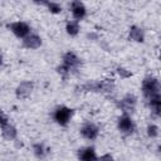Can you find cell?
Wrapping results in <instances>:
<instances>
[{"instance_id": "20", "label": "cell", "mask_w": 161, "mask_h": 161, "mask_svg": "<svg viewBox=\"0 0 161 161\" xmlns=\"http://www.w3.org/2000/svg\"><path fill=\"white\" fill-rule=\"evenodd\" d=\"M118 73L119 74H123V77H127V75H130V73H125V69H118Z\"/></svg>"}, {"instance_id": "21", "label": "cell", "mask_w": 161, "mask_h": 161, "mask_svg": "<svg viewBox=\"0 0 161 161\" xmlns=\"http://www.w3.org/2000/svg\"><path fill=\"white\" fill-rule=\"evenodd\" d=\"M1 63H3V58H1V55H0V65H1Z\"/></svg>"}, {"instance_id": "16", "label": "cell", "mask_w": 161, "mask_h": 161, "mask_svg": "<svg viewBox=\"0 0 161 161\" xmlns=\"http://www.w3.org/2000/svg\"><path fill=\"white\" fill-rule=\"evenodd\" d=\"M48 6H49V9H50V10L53 11V13H59V11L62 10V8H60V6L58 5V4H54V3H52V4H49Z\"/></svg>"}, {"instance_id": "5", "label": "cell", "mask_w": 161, "mask_h": 161, "mask_svg": "<svg viewBox=\"0 0 161 161\" xmlns=\"http://www.w3.org/2000/svg\"><path fill=\"white\" fill-rule=\"evenodd\" d=\"M119 128L123 131V132H131L132 130H133V123H132V119L130 118V117H127V116H125V117H122L121 119H119Z\"/></svg>"}, {"instance_id": "14", "label": "cell", "mask_w": 161, "mask_h": 161, "mask_svg": "<svg viewBox=\"0 0 161 161\" xmlns=\"http://www.w3.org/2000/svg\"><path fill=\"white\" fill-rule=\"evenodd\" d=\"M67 30H68V33H69L70 35H75V34L78 33V30H79V26H78L77 23L70 21V23L67 25Z\"/></svg>"}, {"instance_id": "13", "label": "cell", "mask_w": 161, "mask_h": 161, "mask_svg": "<svg viewBox=\"0 0 161 161\" xmlns=\"http://www.w3.org/2000/svg\"><path fill=\"white\" fill-rule=\"evenodd\" d=\"M130 38H131L132 40H136V42H142L143 36H142V31H141V29L133 26V28L131 29V31H130Z\"/></svg>"}, {"instance_id": "19", "label": "cell", "mask_w": 161, "mask_h": 161, "mask_svg": "<svg viewBox=\"0 0 161 161\" xmlns=\"http://www.w3.org/2000/svg\"><path fill=\"white\" fill-rule=\"evenodd\" d=\"M35 150H36V153H38V155H43V153H44L43 147H42V146H39V145H38V146H35Z\"/></svg>"}, {"instance_id": "8", "label": "cell", "mask_w": 161, "mask_h": 161, "mask_svg": "<svg viewBox=\"0 0 161 161\" xmlns=\"http://www.w3.org/2000/svg\"><path fill=\"white\" fill-rule=\"evenodd\" d=\"M78 62H79V59H78L73 53H68V54H65V57H64V67L68 68V69H70L72 67L77 65Z\"/></svg>"}, {"instance_id": "6", "label": "cell", "mask_w": 161, "mask_h": 161, "mask_svg": "<svg viewBox=\"0 0 161 161\" xmlns=\"http://www.w3.org/2000/svg\"><path fill=\"white\" fill-rule=\"evenodd\" d=\"M72 11H73V15L75 19H80L86 14V9H84L83 4H80V3H73L72 4Z\"/></svg>"}, {"instance_id": "1", "label": "cell", "mask_w": 161, "mask_h": 161, "mask_svg": "<svg viewBox=\"0 0 161 161\" xmlns=\"http://www.w3.org/2000/svg\"><path fill=\"white\" fill-rule=\"evenodd\" d=\"M143 92L147 97H153L158 94V82L155 78H148L143 82Z\"/></svg>"}, {"instance_id": "9", "label": "cell", "mask_w": 161, "mask_h": 161, "mask_svg": "<svg viewBox=\"0 0 161 161\" xmlns=\"http://www.w3.org/2000/svg\"><path fill=\"white\" fill-rule=\"evenodd\" d=\"M80 158L83 161H94L96 160V152L93 148H86L80 152Z\"/></svg>"}, {"instance_id": "17", "label": "cell", "mask_w": 161, "mask_h": 161, "mask_svg": "<svg viewBox=\"0 0 161 161\" xmlns=\"http://www.w3.org/2000/svg\"><path fill=\"white\" fill-rule=\"evenodd\" d=\"M6 123H8V118L3 113H0V126H5Z\"/></svg>"}, {"instance_id": "10", "label": "cell", "mask_w": 161, "mask_h": 161, "mask_svg": "<svg viewBox=\"0 0 161 161\" xmlns=\"http://www.w3.org/2000/svg\"><path fill=\"white\" fill-rule=\"evenodd\" d=\"M30 92H31V84L28 82L21 83L18 88V96H20V97H26L30 94Z\"/></svg>"}, {"instance_id": "4", "label": "cell", "mask_w": 161, "mask_h": 161, "mask_svg": "<svg viewBox=\"0 0 161 161\" xmlns=\"http://www.w3.org/2000/svg\"><path fill=\"white\" fill-rule=\"evenodd\" d=\"M82 135L88 140H93L98 135V128L94 125H87L82 128Z\"/></svg>"}, {"instance_id": "18", "label": "cell", "mask_w": 161, "mask_h": 161, "mask_svg": "<svg viewBox=\"0 0 161 161\" xmlns=\"http://www.w3.org/2000/svg\"><path fill=\"white\" fill-rule=\"evenodd\" d=\"M99 161H113V158L109 156V155H104V156H102L101 157V160Z\"/></svg>"}, {"instance_id": "11", "label": "cell", "mask_w": 161, "mask_h": 161, "mask_svg": "<svg viewBox=\"0 0 161 161\" xmlns=\"http://www.w3.org/2000/svg\"><path fill=\"white\" fill-rule=\"evenodd\" d=\"M150 99H151V101H150L151 108L153 109V112H155L156 114H158V113H160V109H161V102H160V96H158V94H157V96H153V97H151Z\"/></svg>"}, {"instance_id": "12", "label": "cell", "mask_w": 161, "mask_h": 161, "mask_svg": "<svg viewBox=\"0 0 161 161\" xmlns=\"http://www.w3.org/2000/svg\"><path fill=\"white\" fill-rule=\"evenodd\" d=\"M3 135H4L5 138L10 140V138H14L16 136V131H15V128L13 126L5 125V126H3Z\"/></svg>"}, {"instance_id": "7", "label": "cell", "mask_w": 161, "mask_h": 161, "mask_svg": "<svg viewBox=\"0 0 161 161\" xmlns=\"http://www.w3.org/2000/svg\"><path fill=\"white\" fill-rule=\"evenodd\" d=\"M40 38L39 36H36V35H30V36H28L25 40H24V45L26 47V48H38L39 45H40Z\"/></svg>"}, {"instance_id": "2", "label": "cell", "mask_w": 161, "mask_h": 161, "mask_svg": "<svg viewBox=\"0 0 161 161\" xmlns=\"http://www.w3.org/2000/svg\"><path fill=\"white\" fill-rule=\"evenodd\" d=\"M70 116H72V111H70L69 108H67V107H60V108L57 109L54 117H55V119H57L58 123H60V125H67V122L69 121Z\"/></svg>"}, {"instance_id": "3", "label": "cell", "mask_w": 161, "mask_h": 161, "mask_svg": "<svg viewBox=\"0 0 161 161\" xmlns=\"http://www.w3.org/2000/svg\"><path fill=\"white\" fill-rule=\"evenodd\" d=\"M11 30L18 36H25L29 33V26L25 23H15L11 25Z\"/></svg>"}, {"instance_id": "15", "label": "cell", "mask_w": 161, "mask_h": 161, "mask_svg": "<svg viewBox=\"0 0 161 161\" xmlns=\"http://www.w3.org/2000/svg\"><path fill=\"white\" fill-rule=\"evenodd\" d=\"M157 133H158V128L156 126H150L148 127V135L150 136L155 137V136H157Z\"/></svg>"}]
</instances>
